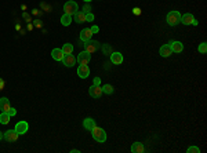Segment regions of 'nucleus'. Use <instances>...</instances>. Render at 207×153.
<instances>
[{
  "label": "nucleus",
  "instance_id": "obj_1",
  "mask_svg": "<svg viewBox=\"0 0 207 153\" xmlns=\"http://www.w3.org/2000/svg\"><path fill=\"white\" fill-rule=\"evenodd\" d=\"M91 134H93V138L95 139L97 142H99V144H102V142L106 141V132H105L104 128L101 127H94V130L91 131Z\"/></svg>",
  "mask_w": 207,
  "mask_h": 153
},
{
  "label": "nucleus",
  "instance_id": "obj_2",
  "mask_svg": "<svg viewBox=\"0 0 207 153\" xmlns=\"http://www.w3.org/2000/svg\"><path fill=\"white\" fill-rule=\"evenodd\" d=\"M179 22H181V14H179V11H170L167 14V24L170 26H175Z\"/></svg>",
  "mask_w": 207,
  "mask_h": 153
},
{
  "label": "nucleus",
  "instance_id": "obj_3",
  "mask_svg": "<svg viewBox=\"0 0 207 153\" xmlns=\"http://www.w3.org/2000/svg\"><path fill=\"white\" fill-rule=\"evenodd\" d=\"M77 10H79V6H77V3L73 2V0H69V2H66V3L63 4V11H65V14L73 15L75 13H77Z\"/></svg>",
  "mask_w": 207,
  "mask_h": 153
},
{
  "label": "nucleus",
  "instance_id": "obj_4",
  "mask_svg": "<svg viewBox=\"0 0 207 153\" xmlns=\"http://www.w3.org/2000/svg\"><path fill=\"white\" fill-rule=\"evenodd\" d=\"M84 50L87 51V53H90V54H93V53H95L97 50L99 48V43L98 42H95V40H87V42H84Z\"/></svg>",
  "mask_w": 207,
  "mask_h": 153
},
{
  "label": "nucleus",
  "instance_id": "obj_5",
  "mask_svg": "<svg viewBox=\"0 0 207 153\" xmlns=\"http://www.w3.org/2000/svg\"><path fill=\"white\" fill-rule=\"evenodd\" d=\"M63 64V66L66 68H72L76 65V57L72 55V54H66V55H63V59L61 61Z\"/></svg>",
  "mask_w": 207,
  "mask_h": 153
},
{
  "label": "nucleus",
  "instance_id": "obj_6",
  "mask_svg": "<svg viewBox=\"0 0 207 153\" xmlns=\"http://www.w3.org/2000/svg\"><path fill=\"white\" fill-rule=\"evenodd\" d=\"M90 59H91V55H90V53H87V51H83V53H80L79 55H77V59H76V62H79L80 65H88V62H90Z\"/></svg>",
  "mask_w": 207,
  "mask_h": 153
},
{
  "label": "nucleus",
  "instance_id": "obj_7",
  "mask_svg": "<svg viewBox=\"0 0 207 153\" xmlns=\"http://www.w3.org/2000/svg\"><path fill=\"white\" fill-rule=\"evenodd\" d=\"M18 136H19V134L15 130H8V131H6L4 132L3 138H4L7 142H15L17 139H18Z\"/></svg>",
  "mask_w": 207,
  "mask_h": 153
},
{
  "label": "nucleus",
  "instance_id": "obj_8",
  "mask_svg": "<svg viewBox=\"0 0 207 153\" xmlns=\"http://www.w3.org/2000/svg\"><path fill=\"white\" fill-rule=\"evenodd\" d=\"M28 128H29L28 123L26 121H22V120H21V121L17 123V125H15V128H14V130H15L19 135H24L25 132H28Z\"/></svg>",
  "mask_w": 207,
  "mask_h": 153
},
{
  "label": "nucleus",
  "instance_id": "obj_9",
  "mask_svg": "<svg viewBox=\"0 0 207 153\" xmlns=\"http://www.w3.org/2000/svg\"><path fill=\"white\" fill-rule=\"evenodd\" d=\"M88 94H90V97H93V98H99L102 95V87L94 84V86L90 87V90H88Z\"/></svg>",
  "mask_w": 207,
  "mask_h": 153
},
{
  "label": "nucleus",
  "instance_id": "obj_10",
  "mask_svg": "<svg viewBox=\"0 0 207 153\" xmlns=\"http://www.w3.org/2000/svg\"><path fill=\"white\" fill-rule=\"evenodd\" d=\"M77 75H79V77H82V79L88 77V75H90V69H88L87 65H80V66L77 68Z\"/></svg>",
  "mask_w": 207,
  "mask_h": 153
},
{
  "label": "nucleus",
  "instance_id": "obj_11",
  "mask_svg": "<svg viewBox=\"0 0 207 153\" xmlns=\"http://www.w3.org/2000/svg\"><path fill=\"white\" fill-rule=\"evenodd\" d=\"M168 46H170L173 53H181V51L184 50V44H182L181 42H170Z\"/></svg>",
  "mask_w": 207,
  "mask_h": 153
},
{
  "label": "nucleus",
  "instance_id": "obj_12",
  "mask_svg": "<svg viewBox=\"0 0 207 153\" xmlns=\"http://www.w3.org/2000/svg\"><path fill=\"white\" fill-rule=\"evenodd\" d=\"M110 62L115 65H119L123 62V55H121V53H117V51H115V53L110 54Z\"/></svg>",
  "mask_w": 207,
  "mask_h": 153
},
{
  "label": "nucleus",
  "instance_id": "obj_13",
  "mask_svg": "<svg viewBox=\"0 0 207 153\" xmlns=\"http://www.w3.org/2000/svg\"><path fill=\"white\" fill-rule=\"evenodd\" d=\"M91 36H93V32H91L90 28H86V29H83V31L80 32V40H82L83 43L87 42V40H90Z\"/></svg>",
  "mask_w": 207,
  "mask_h": 153
},
{
  "label": "nucleus",
  "instance_id": "obj_14",
  "mask_svg": "<svg viewBox=\"0 0 207 153\" xmlns=\"http://www.w3.org/2000/svg\"><path fill=\"white\" fill-rule=\"evenodd\" d=\"M10 109H11L10 101H8L6 97L0 98V110H2V112H7V113H8V110H10Z\"/></svg>",
  "mask_w": 207,
  "mask_h": 153
},
{
  "label": "nucleus",
  "instance_id": "obj_15",
  "mask_svg": "<svg viewBox=\"0 0 207 153\" xmlns=\"http://www.w3.org/2000/svg\"><path fill=\"white\" fill-rule=\"evenodd\" d=\"M83 125H84V128L87 131H93L94 127H95V121H94V119H91V117H87V119L83 120Z\"/></svg>",
  "mask_w": 207,
  "mask_h": 153
},
{
  "label": "nucleus",
  "instance_id": "obj_16",
  "mask_svg": "<svg viewBox=\"0 0 207 153\" xmlns=\"http://www.w3.org/2000/svg\"><path fill=\"white\" fill-rule=\"evenodd\" d=\"M63 55L65 54L62 53V50L61 48H54V50L51 51V57H52V59H55V61H62L63 59Z\"/></svg>",
  "mask_w": 207,
  "mask_h": 153
},
{
  "label": "nucleus",
  "instance_id": "obj_17",
  "mask_svg": "<svg viewBox=\"0 0 207 153\" xmlns=\"http://www.w3.org/2000/svg\"><path fill=\"white\" fill-rule=\"evenodd\" d=\"M195 21V17L192 14H184L181 15V22L184 25H192V22Z\"/></svg>",
  "mask_w": 207,
  "mask_h": 153
},
{
  "label": "nucleus",
  "instance_id": "obj_18",
  "mask_svg": "<svg viewBox=\"0 0 207 153\" xmlns=\"http://www.w3.org/2000/svg\"><path fill=\"white\" fill-rule=\"evenodd\" d=\"M73 17H75V21H76L77 24H84V22H87V21H86V13H83V11L75 13Z\"/></svg>",
  "mask_w": 207,
  "mask_h": 153
},
{
  "label": "nucleus",
  "instance_id": "obj_19",
  "mask_svg": "<svg viewBox=\"0 0 207 153\" xmlns=\"http://www.w3.org/2000/svg\"><path fill=\"white\" fill-rule=\"evenodd\" d=\"M171 54H173V51H171V48H170V46H168V44H164V46H162V47H160V55H162V57L167 58V57H170Z\"/></svg>",
  "mask_w": 207,
  "mask_h": 153
},
{
  "label": "nucleus",
  "instance_id": "obj_20",
  "mask_svg": "<svg viewBox=\"0 0 207 153\" xmlns=\"http://www.w3.org/2000/svg\"><path fill=\"white\" fill-rule=\"evenodd\" d=\"M144 150H145V147H144V145L141 144V142H134V144L131 145V152L132 153H142Z\"/></svg>",
  "mask_w": 207,
  "mask_h": 153
},
{
  "label": "nucleus",
  "instance_id": "obj_21",
  "mask_svg": "<svg viewBox=\"0 0 207 153\" xmlns=\"http://www.w3.org/2000/svg\"><path fill=\"white\" fill-rule=\"evenodd\" d=\"M10 119H11V116L7 112H2V113H0V123H2V124H8V123H10Z\"/></svg>",
  "mask_w": 207,
  "mask_h": 153
},
{
  "label": "nucleus",
  "instance_id": "obj_22",
  "mask_svg": "<svg viewBox=\"0 0 207 153\" xmlns=\"http://www.w3.org/2000/svg\"><path fill=\"white\" fill-rule=\"evenodd\" d=\"M71 22H72V15H69V14H63L62 17H61V24H62L63 26L71 25Z\"/></svg>",
  "mask_w": 207,
  "mask_h": 153
},
{
  "label": "nucleus",
  "instance_id": "obj_23",
  "mask_svg": "<svg viewBox=\"0 0 207 153\" xmlns=\"http://www.w3.org/2000/svg\"><path fill=\"white\" fill-rule=\"evenodd\" d=\"M61 50H62V53L65 54H72V51H73V46L72 44H69V43H66V44H63V47L61 48Z\"/></svg>",
  "mask_w": 207,
  "mask_h": 153
},
{
  "label": "nucleus",
  "instance_id": "obj_24",
  "mask_svg": "<svg viewBox=\"0 0 207 153\" xmlns=\"http://www.w3.org/2000/svg\"><path fill=\"white\" fill-rule=\"evenodd\" d=\"M102 92H105V94H112V92H113V87L110 86V84H105V86L102 87Z\"/></svg>",
  "mask_w": 207,
  "mask_h": 153
},
{
  "label": "nucleus",
  "instance_id": "obj_25",
  "mask_svg": "<svg viewBox=\"0 0 207 153\" xmlns=\"http://www.w3.org/2000/svg\"><path fill=\"white\" fill-rule=\"evenodd\" d=\"M206 51H207V43H201V44L199 46V53L206 54Z\"/></svg>",
  "mask_w": 207,
  "mask_h": 153
},
{
  "label": "nucleus",
  "instance_id": "obj_26",
  "mask_svg": "<svg viewBox=\"0 0 207 153\" xmlns=\"http://www.w3.org/2000/svg\"><path fill=\"white\" fill-rule=\"evenodd\" d=\"M200 152V149H199L197 146H190L188 147V153H199Z\"/></svg>",
  "mask_w": 207,
  "mask_h": 153
},
{
  "label": "nucleus",
  "instance_id": "obj_27",
  "mask_svg": "<svg viewBox=\"0 0 207 153\" xmlns=\"http://www.w3.org/2000/svg\"><path fill=\"white\" fill-rule=\"evenodd\" d=\"M104 51H105V53H106V54H109V55L113 53L112 47H109V46H104Z\"/></svg>",
  "mask_w": 207,
  "mask_h": 153
},
{
  "label": "nucleus",
  "instance_id": "obj_28",
  "mask_svg": "<svg viewBox=\"0 0 207 153\" xmlns=\"http://www.w3.org/2000/svg\"><path fill=\"white\" fill-rule=\"evenodd\" d=\"M86 21H88V22H91V21H94V15L91 14V13H88V14H86Z\"/></svg>",
  "mask_w": 207,
  "mask_h": 153
},
{
  "label": "nucleus",
  "instance_id": "obj_29",
  "mask_svg": "<svg viewBox=\"0 0 207 153\" xmlns=\"http://www.w3.org/2000/svg\"><path fill=\"white\" fill-rule=\"evenodd\" d=\"M91 11V7H90V4H86L84 6V9H83V13H86V14H88V13Z\"/></svg>",
  "mask_w": 207,
  "mask_h": 153
},
{
  "label": "nucleus",
  "instance_id": "obj_30",
  "mask_svg": "<svg viewBox=\"0 0 207 153\" xmlns=\"http://www.w3.org/2000/svg\"><path fill=\"white\" fill-rule=\"evenodd\" d=\"M8 114H10L11 117H13V116H15V114H17V110H15V109H14V108H11L10 110H8Z\"/></svg>",
  "mask_w": 207,
  "mask_h": 153
},
{
  "label": "nucleus",
  "instance_id": "obj_31",
  "mask_svg": "<svg viewBox=\"0 0 207 153\" xmlns=\"http://www.w3.org/2000/svg\"><path fill=\"white\" fill-rule=\"evenodd\" d=\"M132 13H134V14H135V15H141V10H140V9H138V7H135V9H134V10H132Z\"/></svg>",
  "mask_w": 207,
  "mask_h": 153
},
{
  "label": "nucleus",
  "instance_id": "obj_32",
  "mask_svg": "<svg viewBox=\"0 0 207 153\" xmlns=\"http://www.w3.org/2000/svg\"><path fill=\"white\" fill-rule=\"evenodd\" d=\"M90 29H91V32H93V33H97V32L99 31V28H98V26H97V25H94L93 28H90Z\"/></svg>",
  "mask_w": 207,
  "mask_h": 153
},
{
  "label": "nucleus",
  "instance_id": "obj_33",
  "mask_svg": "<svg viewBox=\"0 0 207 153\" xmlns=\"http://www.w3.org/2000/svg\"><path fill=\"white\" fill-rule=\"evenodd\" d=\"M99 83H101V79H99V77H95V79H94V84L99 86Z\"/></svg>",
  "mask_w": 207,
  "mask_h": 153
},
{
  "label": "nucleus",
  "instance_id": "obj_34",
  "mask_svg": "<svg viewBox=\"0 0 207 153\" xmlns=\"http://www.w3.org/2000/svg\"><path fill=\"white\" fill-rule=\"evenodd\" d=\"M3 88H4V80L0 79V90H3Z\"/></svg>",
  "mask_w": 207,
  "mask_h": 153
},
{
  "label": "nucleus",
  "instance_id": "obj_35",
  "mask_svg": "<svg viewBox=\"0 0 207 153\" xmlns=\"http://www.w3.org/2000/svg\"><path fill=\"white\" fill-rule=\"evenodd\" d=\"M24 18H25V20L28 21V22H30V18H29V15H28L26 13H25V14H24Z\"/></svg>",
  "mask_w": 207,
  "mask_h": 153
},
{
  "label": "nucleus",
  "instance_id": "obj_36",
  "mask_svg": "<svg viewBox=\"0 0 207 153\" xmlns=\"http://www.w3.org/2000/svg\"><path fill=\"white\" fill-rule=\"evenodd\" d=\"M35 25H36V26H39V28H40V26H41L40 21H35Z\"/></svg>",
  "mask_w": 207,
  "mask_h": 153
},
{
  "label": "nucleus",
  "instance_id": "obj_37",
  "mask_svg": "<svg viewBox=\"0 0 207 153\" xmlns=\"http://www.w3.org/2000/svg\"><path fill=\"white\" fill-rule=\"evenodd\" d=\"M197 24H199V22L195 20V21H193V22H192V25H193V26H196V25H197Z\"/></svg>",
  "mask_w": 207,
  "mask_h": 153
},
{
  "label": "nucleus",
  "instance_id": "obj_38",
  "mask_svg": "<svg viewBox=\"0 0 207 153\" xmlns=\"http://www.w3.org/2000/svg\"><path fill=\"white\" fill-rule=\"evenodd\" d=\"M2 139H3V134L0 132V141H2Z\"/></svg>",
  "mask_w": 207,
  "mask_h": 153
},
{
  "label": "nucleus",
  "instance_id": "obj_39",
  "mask_svg": "<svg viewBox=\"0 0 207 153\" xmlns=\"http://www.w3.org/2000/svg\"><path fill=\"white\" fill-rule=\"evenodd\" d=\"M84 2H86V3H90V2H91V0H84Z\"/></svg>",
  "mask_w": 207,
  "mask_h": 153
}]
</instances>
